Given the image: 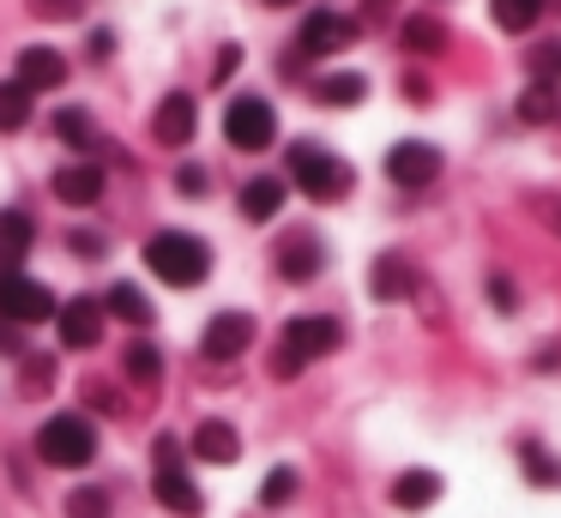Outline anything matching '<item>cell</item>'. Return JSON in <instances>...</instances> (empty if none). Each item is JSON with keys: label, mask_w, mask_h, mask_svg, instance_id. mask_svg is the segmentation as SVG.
<instances>
[{"label": "cell", "mask_w": 561, "mask_h": 518, "mask_svg": "<svg viewBox=\"0 0 561 518\" xmlns=\"http://www.w3.org/2000/svg\"><path fill=\"white\" fill-rule=\"evenodd\" d=\"M339 344H344V325L332 320V313H296V320L284 325L278 349H272V373H278V380H290V373L308 368V361L332 356Z\"/></svg>", "instance_id": "6da1fadb"}, {"label": "cell", "mask_w": 561, "mask_h": 518, "mask_svg": "<svg viewBox=\"0 0 561 518\" xmlns=\"http://www.w3.org/2000/svg\"><path fill=\"white\" fill-rule=\"evenodd\" d=\"M146 265L170 289H194V284H206V272H211V248L199 235H187V229H158V235L146 241Z\"/></svg>", "instance_id": "7a4b0ae2"}, {"label": "cell", "mask_w": 561, "mask_h": 518, "mask_svg": "<svg viewBox=\"0 0 561 518\" xmlns=\"http://www.w3.org/2000/svg\"><path fill=\"white\" fill-rule=\"evenodd\" d=\"M37 458L55 470H79L98 458V422L85 416V410H61V416H49L37 428Z\"/></svg>", "instance_id": "3957f363"}, {"label": "cell", "mask_w": 561, "mask_h": 518, "mask_svg": "<svg viewBox=\"0 0 561 518\" xmlns=\"http://www.w3.org/2000/svg\"><path fill=\"white\" fill-rule=\"evenodd\" d=\"M151 494H158L163 513H182V518L199 513V488H194V476H187V464H182V440H170V434L151 446Z\"/></svg>", "instance_id": "277c9868"}, {"label": "cell", "mask_w": 561, "mask_h": 518, "mask_svg": "<svg viewBox=\"0 0 561 518\" xmlns=\"http://www.w3.org/2000/svg\"><path fill=\"white\" fill-rule=\"evenodd\" d=\"M290 181L308 193V199H344L351 193V163H339L332 151L320 145H290Z\"/></svg>", "instance_id": "5b68a950"}, {"label": "cell", "mask_w": 561, "mask_h": 518, "mask_svg": "<svg viewBox=\"0 0 561 518\" xmlns=\"http://www.w3.org/2000/svg\"><path fill=\"white\" fill-rule=\"evenodd\" d=\"M0 320H13V325L55 320V296H49V284H37V277L19 272V265H0Z\"/></svg>", "instance_id": "8992f818"}, {"label": "cell", "mask_w": 561, "mask_h": 518, "mask_svg": "<svg viewBox=\"0 0 561 518\" xmlns=\"http://www.w3.org/2000/svg\"><path fill=\"white\" fill-rule=\"evenodd\" d=\"M224 139H230L236 151H266V145L278 139V108H272L266 96H236V103L224 108Z\"/></svg>", "instance_id": "52a82bcc"}, {"label": "cell", "mask_w": 561, "mask_h": 518, "mask_svg": "<svg viewBox=\"0 0 561 518\" xmlns=\"http://www.w3.org/2000/svg\"><path fill=\"white\" fill-rule=\"evenodd\" d=\"M387 175L399 181V187H428V181L440 175V151L428 139H399L387 151Z\"/></svg>", "instance_id": "ba28073f"}, {"label": "cell", "mask_w": 561, "mask_h": 518, "mask_svg": "<svg viewBox=\"0 0 561 518\" xmlns=\"http://www.w3.org/2000/svg\"><path fill=\"white\" fill-rule=\"evenodd\" d=\"M254 344V320H248V313H211L206 320V332H199V349H206L211 361H236L242 356V349Z\"/></svg>", "instance_id": "9c48e42d"}, {"label": "cell", "mask_w": 561, "mask_h": 518, "mask_svg": "<svg viewBox=\"0 0 561 518\" xmlns=\"http://www.w3.org/2000/svg\"><path fill=\"white\" fill-rule=\"evenodd\" d=\"M296 43H302L308 55H339V48L356 43V19L320 7V12H308V19H302V36H296Z\"/></svg>", "instance_id": "30bf717a"}, {"label": "cell", "mask_w": 561, "mask_h": 518, "mask_svg": "<svg viewBox=\"0 0 561 518\" xmlns=\"http://www.w3.org/2000/svg\"><path fill=\"white\" fill-rule=\"evenodd\" d=\"M55 332H61L67 349H91V344L103 337V301L73 296L67 308H55Z\"/></svg>", "instance_id": "8fae6325"}, {"label": "cell", "mask_w": 561, "mask_h": 518, "mask_svg": "<svg viewBox=\"0 0 561 518\" xmlns=\"http://www.w3.org/2000/svg\"><path fill=\"white\" fill-rule=\"evenodd\" d=\"M19 84H25L31 96L37 91H55V84H67V55L61 48H19V72H13Z\"/></svg>", "instance_id": "7c38bea8"}, {"label": "cell", "mask_w": 561, "mask_h": 518, "mask_svg": "<svg viewBox=\"0 0 561 518\" xmlns=\"http://www.w3.org/2000/svg\"><path fill=\"white\" fill-rule=\"evenodd\" d=\"M320 265H327V248H320V235L296 229V235L278 241V272L290 277V284H308V277H320Z\"/></svg>", "instance_id": "4fadbf2b"}, {"label": "cell", "mask_w": 561, "mask_h": 518, "mask_svg": "<svg viewBox=\"0 0 561 518\" xmlns=\"http://www.w3.org/2000/svg\"><path fill=\"white\" fill-rule=\"evenodd\" d=\"M194 127H199V115H194V96H187V91H170L158 103V115H151L158 145H187V139H194Z\"/></svg>", "instance_id": "5bb4252c"}, {"label": "cell", "mask_w": 561, "mask_h": 518, "mask_svg": "<svg viewBox=\"0 0 561 518\" xmlns=\"http://www.w3.org/2000/svg\"><path fill=\"white\" fill-rule=\"evenodd\" d=\"M55 199H61V205H98L103 199V163H67V169H55Z\"/></svg>", "instance_id": "9a60e30c"}, {"label": "cell", "mask_w": 561, "mask_h": 518, "mask_svg": "<svg viewBox=\"0 0 561 518\" xmlns=\"http://www.w3.org/2000/svg\"><path fill=\"white\" fill-rule=\"evenodd\" d=\"M194 458H206V464H236V458H242V440H236L230 422L206 416V422L194 428Z\"/></svg>", "instance_id": "2e32d148"}, {"label": "cell", "mask_w": 561, "mask_h": 518, "mask_svg": "<svg viewBox=\"0 0 561 518\" xmlns=\"http://www.w3.org/2000/svg\"><path fill=\"white\" fill-rule=\"evenodd\" d=\"M31 241H37V223H31V211L7 205V211H0V265H19V260L31 253Z\"/></svg>", "instance_id": "e0dca14e"}, {"label": "cell", "mask_w": 561, "mask_h": 518, "mask_svg": "<svg viewBox=\"0 0 561 518\" xmlns=\"http://www.w3.org/2000/svg\"><path fill=\"white\" fill-rule=\"evenodd\" d=\"M278 211H284V181L278 175H254L242 187V217L248 223H272Z\"/></svg>", "instance_id": "ac0fdd59"}, {"label": "cell", "mask_w": 561, "mask_h": 518, "mask_svg": "<svg viewBox=\"0 0 561 518\" xmlns=\"http://www.w3.org/2000/svg\"><path fill=\"white\" fill-rule=\"evenodd\" d=\"M440 500V476L435 470H404L399 482H392V506H404V513H423V506Z\"/></svg>", "instance_id": "d6986e66"}, {"label": "cell", "mask_w": 561, "mask_h": 518, "mask_svg": "<svg viewBox=\"0 0 561 518\" xmlns=\"http://www.w3.org/2000/svg\"><path fill=\"white\" fill-rule=\"evenodd\" d=\"M411 284H416V277H411V265H404L399 253H380L375 272H368V289H375L380 301H404V296H411Z\"/></svg>", "instance_id": "ffe728a7"}, {"label": "cell", "mask_w": 561, "mask_h": 518, "mask_svg": "<svg viewBox=\"0 0 561 518\" xmlns=\"http://www.w3.org/2000/svg\"><path fill=\"white\" fill-rule=\"evenodd\" d=\"M122 368L134 385H163V349L151 344V337H134V344L122 349Z\"/></svg>", "instance_id": "44dd1931"}, {"label": "cell", "mask_w": 561, "mask_h": 518, "mask_svg": "<svg viewBox=\"0 0 561 518\" xmlns=\"http://www.w3.org/2000/svg\"><path fill=\"white\" fill-rule=\"evenodd\" d=\"M561 115V96H556V84H543V79H531L519 91V120L525 127H543V120H556Z\"/></svg>", "instance_id": "7402d4cb"}, {"label": "cell", "mask_w": 561, "mask_h": 518, "mask_svg": "<svg viewBox=\"0 0 561 518\" xmlns=\"http://www.w3.org/2000/svg\"><path fill=\"white\" fill-rule=\"evenodd\" d=\"M103 313H115V320H127V325H151V301L139 284H115L110 296H103Z\"/></svg>", "instance_id": "603a6c76"}, {"label": "cell", "mask_w": 561, "mask_h": 518, "mask_svg": "<svg viewBox=\"0 0 561 518\" xmlns=\"http://www.w3.org/2000/svg\"><path fill=\"white\" fill-rule=\"evenodd\" d=\"M314 96H320V103H332V108H351V103H363V96H368V79H363V72H327V79L314 84Z\"/></svg>", "instance_id": "cb8c5ba5"}, {"label": "cell", "mask_w": 561, "mask_h": 518, "mask_svg": "<svg viewBox=\"0 0 561 518\" xmlns=\"http://www.w3.org/2000/svg\"><path fill=\"white\" fill-rule=\"evenodd\" d=\"M489 12H495V24H501V31L525 36L537 19H543V0H489Z\"/></svg>", "instance_id": "d4e9b609"}, {"label": "cell", "mask_w": 561, "mask_h": 518, "mask_svg": "<svg viewBox=\"0 0 561 518\" xmlns=\"http://www.w3.org/2000/svg\"><path fill=\"white\" fill-rule=\"evenodd\" d=\"M404 48H411V55H440V48H447V24L440 19H404Z\"/></svg>", "instance_id": "484cf974"}, {"label": "cell", "mask_w": 561, "mask_h": 518, "mask_svg": "<svg viewBox=\"0 0 561 518\" xmlns=\"http://www.w3.org/2000/svg\"><path fill=\"white\" fill-rule=\"evenodd\" d=\"M110 513H115V500H110L103 482H79V488L67 494V518H110Z\"/></svg>", "instance_id": "4316f807"}, {"label": "cell", "mask_w": 561, "mask_h": 518, "mask_svg": "<svg viewBox=\"0 0 561 518\" xmlns=\"http://www.w3.org/2000/svg\"><path fill=\"white\" fill-rule=\"evenodd\" d=\"M31 120V91L19 79H7L0 84V133H19Z\"/></svg>", "instance_id": "83f0119b"}, {"label": "cell", "mask_w": 561, "mask_h": 518, "mask_svg": "<svg viewBox=\"0 0 561 518\" xmlns=\"http://www.w3.org/2000/svg\"><path fill=\"white\" fill-rule=\"evenodd\" d=\"M519 464L537 476V488H561V464H556V458H549L537 440H525V446H519Z\"/></svg>", "instance_id": "f1b7e54d"}, {"label": "cell", "mask_w": 561, "mask_h": 518, "mask_svg": "<svg viewBox=\"0 0 561 518\" xmlns=\"http://www.w3.org/2000/svg\"><path fill=\"white\" fill-rule=\"evenodd\" d=\"M19 380H25V398H43L55 385V361L49 356H19Z\"/></svg>", "instance_id": "f546056e"}, {"label": "cell", "mask_w": 561, "mask_h": 518, "mask_svg": "<svg viewBox=\"0 0 561 518\" xmlns=\"http://www.w3.org/2000/svg\"><path fill=\"white\" fill-rule=\"evenodd\" d=\"M55 133H61L67 145H79V151H85V145H98V133H91V115H85V108H61V115H55Z\"/></svg>", "instance_id": "4dcf8cb0"}, {"label": "cell", "mask_w": 561, "mask_h": 518, "mask_svg": "<svg viewBox=\"0 0 561 518\" xmlns=\"http://www.w3.org/2000/svg\"><path fill=\"white\" fill-rule=\"evenodd\" d=\"M85 404L98 410V416H127V398L115 392L110 380H85Z\"/></svg>", "instance_id": "1f68e13d"}, {"label": "cell", "mask_w": 561, "mask_h": 518, "mask_svg": "<svg viewBox=\"0 0 561 518\" xmlns=\"http://www.w3.org/2000/svg\"><path fill=\"white\" fill-rule=\"evenodd\" d=\"M260 500H266V506H290V500H296V470H290V464L272 470L266 488H260Z\"/></svg>", "instance_id": "d6a6232c"}, {"label": "cell", "mask_w": 561, "mask_h": 518, "mask_svg": "<svg viewBox=\"0 0 561 518\" xmlns=\"http://www.w3.org/2000/svg\"><path fill=\"white\" fill-rule=\"evenodd\" d=\"M175 187H182L187 199H199V193L211 187V175H206V169H199V163H182V169H175Z\"/></svg>", "instance_id": "836d02e7"}, {"label": "cell", "mask_w": 561, "mask_h": 518, "mask_svg": "<svg viewBox=\"0 0 561 518\" xmlns=\"http://www.w3.org/2000/svg\"><path fill=\"white\" fill-rule=\"evenodd\" d=\"M31 12H37V19H79L85 0H31Z\"/></svg>", "instance_id": "e575fe53"}, {"label": "cell", "mask_w": 561, "mask_h": 518, "mask_svg": "<svg viewBox=\"0 0 561 518\" xmlns=\"http://www.w3.org/2000/svg\"><path fill=\"white\" fill-rule=\"evenodd\" d=\"M531 211H537V217H543V223L561 235V199H556V193H537V199H531Z\"/></svg>", "instance_id": "d590c367"}, {"label": "cell", "mask_w": 561, "mask_h": 518, "mask_svg": "<svg viewBox=\"0 0 561 518\" xmlns=\"http://www.w3.org/2000/svg\"><path fill=\"white\" fill-rule=\"evenodd\" d=\"M0 356H25V337H19L13 320H0Z\"/></svg>", "instance_id": "8d00e7d4"}, {"label": "cell", "mask_w": 561, "mask_h": 518, "mask_svg": "<svg viewBox=\"0 0 561 518\" xmlns=\"http://www.w3.org/2000/svg\"><path fill=\"white\" fill-rule=\"evenodd\" d=\"M67 241H73V253H85V260L103 253V235H91V229H79V235H67Z\"/></svg>", "instance_id": "74e56055"}, {"label": "cell", "mask_w": 561, "mask_h": 518, "mask_svg": "<svg viewBox=\"0 0 561 518\" xmlns=\"http://www.w3.org/2000/svg\"><path fill=\"white\" fill-rule=\"evenodd\" d=\"M236 67H242V48L230 43V48H224V55H218V67H211V79H230Z\"/></svg>", "instance_id": "f35d334b"}, {"label": "cell", "mask_w": 561, "mask_h": 518, "mask_svg": "<svg viewBox=\"0 0 561 518\" xmlns=\"http://www.w3.org/2000/svg\"><path fill=\"white\" fill-rule=\"evenodd\" d=\"M489 296H495V308H501V313L513 308V284H507V277H495V284H489Z\"/></svg>", "instance_id": "ab89813d"}, {"label": "cell", "mask_w": 561, "mask_h": 518, "mask_svg": "<svg viewBox=\"0 0 561 518\" xmlns=\"http://www.w3.org/2000/svg\"><path fill=\"white\" fill-rule=\"evenodd\" d=\"M387 7H399V0H368V12H387Z\"/></svg>", "instance_id": "60d3db41"}, {"label": "cell", "mask_w": 561, "mask_h": 518, "mask_svg": "<svg viewBox=\"0 0 561 518\" xmlns=\"http://www.w3.org/2000/svg\"><path fill=\"white\" fill-rule=\"evenodd\" d=\"M266 7H290V0H266Z\"/></svg>", "instance_id": "b9f144b4"}]
</instances>
